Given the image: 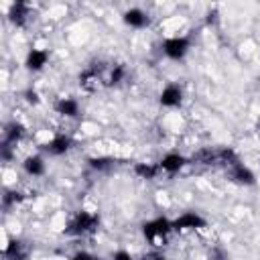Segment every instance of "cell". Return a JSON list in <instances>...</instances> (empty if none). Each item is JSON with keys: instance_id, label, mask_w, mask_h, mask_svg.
Here are the masks:
<instances>
[{"instance_id": "obj_1", "label": "cell", "mask_w": 260, "mask_h": 260, "mask_svg": "<svg viewBox=\"0 0 260 260\" xmlns=\"http://www.w3.org/2000/svg\"><path fill=\"white\" fill-rule=\"evenodd\" d=\"M171 232H173V221L167 217H154V219H148L142 223V236L152 246H160Z\"/></svg>"}, {"instance_id": "obj_2", "label": "cell", "mask_w": 260, "mask_h": 260, "mask_svg": "<svg viewBox=\"0 0 260 260\" xmlns=\"http://www.w3.org/2000/svg\"><path fill=\"white\" fill-rule=\"evenodd\" d=\"M100 223V217L91 211H77L73 215V219L69 221L67 225V234H73V236H85V234H91Z\"/></svg>"}, {"instance_id": "obj_3", "label": "cell", "mask_w": 260, "mask_h": 260, "mask_svg": "<svg viewBox=\"0 0 260 260\" xmlns=\"http://www.w3.org/2000/svg\"><path fill=\"white\" fill-rule=\"evenodd\" d=\"M189 49H191V41L187 37H169L162 41V53L173 61L185 59Z\"/></svg>"}, {"instance_id": "obj_4", "label": "cell", "mask_w": 260, "mask_h": 260, "mask_svg": "<svg viewBox=\"0 0 260 260\" xmlns=\"http://www.w3.org/2000/svg\"><path fill=\"white\" fill-rule=\"evenodd\" d=\"M207 225V219L199 215L197 211H185L177 219H173V230L175 232H191V230H201Z\"/></svg>"}, {"instance_id": "obj_5", "label": "cell", "mask_w": 260, "mask_h": 260, "mask_svg": "<svg viewBox=\"0 0 260 260\" xmlns=\"http://www.w3.org/2000/svg\"><path fill=\"white\" fill-rule=\"evenodd\" d=\"M228 175H230V179H232L234 183H238V185H254V183H256L254 173H252L248 167H244L242 162H238V160L228 167Z\"/></svg>"}, {"instance_id": "obj_6", "label": "cell", "mask_w": 260, "mask_h": 260, "mask_svg": "<svg viewBox=\"0 0 260 260\" xmlns=\"http://www.w3.org/2000/svg\"><path fill=\"white\" fill-rule=\"evenodd\" d=\"M185 165H187V158H185L183 154H179V152H169V154H165V156L158 160L160 173H167V175L179 173Z\"/></svg>"}, {"instance_id": "obj_7", "label": "cell", "mask_w": 260, "mask_h": 260, "mask_svg": "<svg viewBox=\"0 0 260 260\" xmlns=\"http://www.w3.org/2000/svg\"><path fill=\"white\" fill-rule=\"evenodd\" d=\"M158 102L165 108H177L183 102V89L179 85H175V83H169V85L162 87V91L158 95Z\"/></svg>"}, {"instance_id": "obj_8", "label": "cell", "mask_w": 260, "mask_h": 260, "mask_svg": "<svg viewBox=\"0 0 260 260\" xmlns=\"http://www.w3.org/2000/svg\"><path fill=\"white\" fill-rule=\"evenodd\" d=\"M71 146H73V140H71L67 134H55L43 148H45L49 154H53V156H61V154L69 152Z\"/></svg>"}, {"instance_id": "obj_9", "label": "cell", "mask_w": 260, "mask_h": 260, "mask_svg": "<svg viewBox=\"0 0 260 260\" xmlns=\"http://www.w3.org/2000/svg\"><path fill=\"white\" fill-rule=\"evenodd\" d=\"M28 246L20 240H8L6 246H4V258L6 260H26L28 258Z\"/></svg>"}, {"instance_id": "obj_10", "label": "cell", "mask_w": 260, "mask_h": 260, "mask_svg": "<svg viewBox=\"0 0 260 260\" xmlns=\"http://www.w3.org/2000/svg\"><path fill=\"white\" fill-rule=\"evenodd\" d=\"M49 61V53L45 49H30L26 53V59H24V65L26 69L30 71H41Z\"/></svg>"}, {"instance_id": "obj_11", "label": "cell", "mask_w": 260, "mask_h": 260, "mask_svg": "<svg viewBox=\"0 0 260 260\" xmlns=\"http://www.w3.org/2000/svg\"><path fill=\"white\" fill-rule=\"evenodd\" d=\"M122 18L130 28H144L148 24V14L142 8H128Z\"/></svg>"}, {"instance_id": "obj_12", "label": "cell", "mask_w": 260, "mask_h": 260, "mask_svg": "<svg viewBox=\"0 0 260 260\" xmlns=\"http://www.w3.org/2000/svg\"><path fill=\"white\" fill-rule=\"evenodd\" d=\"M22 169H24V173L28 177H41V175H45L47 165H45V158L41 154H30V156L24 158Z\"/></svg>"}, {"instance_id": "obj_13", "label": "cell", "mask_w": 260, "mask_h": 260, "mask_svg": "<svg viewBox=\"0 0 260 260\" xmlns=\"http://www.w3.org/2000/svg\"><path fill=\"white\" fill-rule=\"evenodd\" d=\"M55 110H57V114H61L65 118H77L79 116V102L73 98H61V100H57Z\"/></svg>"}, {"instance_id": "obj_14", "label": "cell", "mask_w": 260, "mask_h": 260, "mask_svg": "<svg viewBox=\"0 0 260 260\" xmlns=\"http://www.w3.org/2000/svg\"><path fill=\"white\" fill-rule=\"evenodd\" d=\"M8 18H10V22H14L16 26H22V24L26 22V18H28V6H26L24 2H14V4L10 6V10H8Z\"/></svg>"}, {"instance_id": "obj_15", "label": "cell", "mask_w": 260, "mask_h": 260, "mask_svg": "<svg viewBox=\"0 0 260 260\" xmlns=\"http://www.w3.org/2000/svg\"><path fill=\"white\" fill-rule=\"evenodd\" d=\"M22 136H24V126L20 122H10L6 126V130H4V144L14 146V144L20 142Z\"/></svg>"}, {"instance_id": "obj_16", "label": "cell", "mask_w": 260, "mask_h": 260, "mask_svg": "<svg viewBox=\"0 0 260 260\" xmlns=\"http://www.w3.org/2000/svg\"><path fill=\"white\" fill-rule=\"evenodd\" d=\"M134 173H136L140 179H148V181H152V179H156V177L160 175V169H158V165L138 162V165L134 167Z\"/></svg>"}, {"instance_id": "obj_17", "label": "cell", "mask_w": 260, "mask_h": 260, "mask_svg": "<svg viewBox=\"0 0 260 260\" xmlns=\"http://www.w3.org/2000/svg\"><path fill=\"white\" fill-rule=\"evenodd\" d=\"M87 162H89V167H91L93 171H106V169L112 167V158H108V156H93V158H89Z\"/></svg>"}, {"instance_id": "obj_18", "label": "cell", "mask_w": 260, "mask_h": 260, "mask_svg": "<svg viewBox=\"0 0 260 260\" xmlns=\"http://www.w3.org/2000/svg\"><path fill=\"white\" fill-rule=\"evenodd\" d=\"M124 77H126V69L122 65H114V69L110 71V77H108V85H118Z\"/></svg>"}, {"instance_id": "obj_19", "label": "cell", "mask_w": 260, "mask_h": 260, "mask_svg": "<svg viewBox=\"0 0 260 260\" xmlns=\"http://www.w3.org/2000/svg\"><path fill=\"white\" fill-rule=\"evenodd\" d=\"M20 199H22V195H20V193H16V191H6V193H4V197H2V205H4V207H10V205L18 203Z\"/></svg>"}, {"instance_id": "obj_20", "label": "cell", "mask_w": 260, "mask_h": 260, "mask_svg": "<svg viewBox=\"0 0 260 260\" xmlns=\"http://www.w3.org/2000/svg\"><path fill=\"white\" fill-rule=\"evenodd\" d=\"M112 260H134V256L126 250H118V252L112 254Z\"/></svg>"}, {"instance_id": "obj_21", "label": "cell", "mask_w": 260, "mask_h": 260, "mask_svg": "<svg viewBox=\"0 0 260 260\" xmlns=\"http://www.w3.org/2000/svg\"><path fill=\"white\" fill-rule=\"evenodd\" d=\"M142 260H165V254H162V252H158V250H154V252L144 254V256H142Z\"/></svg>"}, {"instance_id": "obj_22", "label": "cell", "mask_w": 260, "mask_h": 260, "mask_svg": "<svg viewBox=\"0 0 260 260\" xmlns=\"http://www.w3.org/2000/svg\"><path fill=\"white\" fill-rule=\"evenodd\" d=\"M71 260H95V256H93V254H89V252H85V250H81V252H77Z\"/></svg>"}, {"instance_id": "obj_23", "label": "cell", "mask_w": 260, "mask_h": 260, "mask_svg": "<svg viewBox=\"0 0 260 260\" xmlns=\"http://www.w3.org/2000/svg\"><path fill=\"white\" fill-rule=\"evenodd\" d=\"M26 100H28V102H32V104H37V102H39V95H37L35 91H30V89H28V91H26Z\"/></svg>"}]
</instances>
